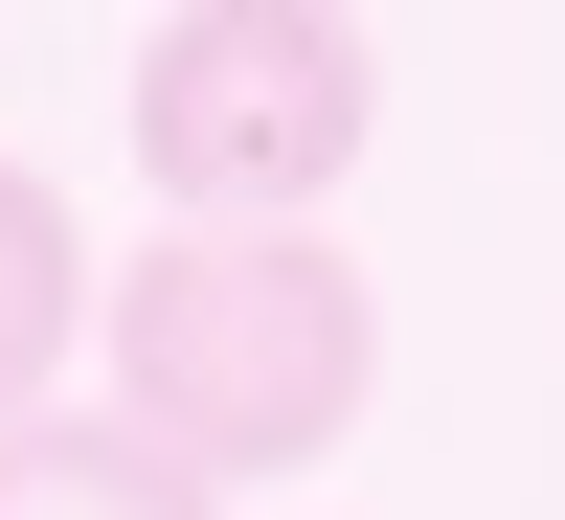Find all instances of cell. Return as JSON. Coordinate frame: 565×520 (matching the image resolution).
Here are the masks:
<instances>
[{
    "label": "cell",
    "mask_w": 565,
    "mask_h": 520,
    "mask_svg": "<svg viewBox=\"0 0 565 520\" xmlns=\"http://www.w3.org/2000/svg\"><path fill=\"white\" fill-rule=\"evenodd\" d=\"M0 520H226V498L159 476L114 407H23V431H0Z\"/></svg>",
    "instance_id": "obj_4"
},
{
    "label": "cell",
    "mask_w": 565,
    "mask_h": 520,
    "mask_svg": "<svg viewBox=\"0 0 565 520\" xmlns=\"http://www.w3.org/2000/svg\"><path fill=\"white\" fill-rule=\"evenodd\" d=\"M90 362H114V431L159 476H317L385 385V295H362L317 226H159V250L90 272Z\"/></svg>",
    "instance_id": "obj_1"
},
{
    "label": "cell",
    "mask_w": 565,
    "mask_h": 520,
    "mask_svg": "<svg viewBox=\"0 0 565 520\" xmlns=\"http://www.w3.org/2000/svg\"><path fill=\"white\" fill-rule=\"evenodd\" d=\"M90 272H114V250H90V226L45 204L23 159H0V431L68 385V340H90Z\"/></svg>",
    "instance_id": "obj_3"
},
{
    "label": "cell",
    "mask_w": 565,
    "mask_h": 520,
    "mask_svg": "<svg viewBox=\"0 0 565 520\" xmlns=\"http://www.w3.org/2000/svg\"><path fill=\"white\" fill-rule=\"evenodd\" d=\"M385 136V45L340 0H159L136 23V181L159 226H317Z\"/></svg>",
    "instance_id": "obj_2"
}]
</instances>
